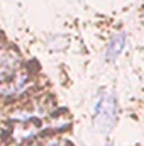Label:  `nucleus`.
I'll return each mask as SVG.
<instances>
[{
	"instance_id": "1",
	"label": "nucleus",
	"mask_w": 144,
	"mask_h": 146,
	"mask_svg": "<svg viewBox=\"0 0 144 146\" xmlns=\"http://www.w3.org/2000/svg\"><path fill=\"white\" fill-rule=\"evenodd\" d=\"M117 97L110 92H100V97L97 99V104L93 107V115H92V122L95 131L108 134L117 122Z\"/></svg>"
},
{
	"instance_id": "4",
	"label": "nucleus",
	"mask_w": 144,
	"mask_h": 146,
	"mask_svg": "<svg viewBox=\"0 0 144 146\" xmlns=\"http://www.w3.org/2000/svg\"><path fill=\"white\" fill-rule=\"evenodd\" d=\"M0 48H2V36H0Z\"/></svg>"
},
{
	"instance_id": "3",
	"label": "nucleus",
	"mask_w": 144,
	"mask_h": 146,
	"mask_svg": "<svg viewBox=\"0 0 144 146\" xmlns=\"http://www.w3.org/2000/svg\"><path fill=\"white\" fill-rule=\"evenodd\" d=\"M126 41H127V34H126L124 31H120V33H117V34L112 36V39L108 41L107 48H105V54H104L108 63L115 61V60L120 56V53H122L124 48H126Z\"/></svg>"
},
{
	"instance_id": "2",
	"label": "nucleus",
	"mask_w": 144,
	"mask_h": 146,
	"mask_svg": "<svg viewBox=\"0 0 144 146\" xmlns=\"http://www.w3.org/2000/svg\"><path fill=\"white\" fill-rule=\"evenodd\" d=\"M20 66V58L9 49L0 48V82H7L15 75V70Z\"/></svg>"
}]
</instances>
